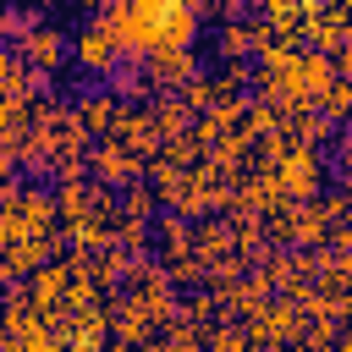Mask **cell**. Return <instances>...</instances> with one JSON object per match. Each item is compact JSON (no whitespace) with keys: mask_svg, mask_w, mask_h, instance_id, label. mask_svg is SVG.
Wrapping results in <instances>:
<instances>
[{"mask_svg":"<svg viewBox=\"0 0 352 352\" xmlns=\"http://www.w3.org/2000/svg\"><path fill=\"white\" fill-rule=\"evenodd\" d=\"M110 38H116V55L121 66H143L154 50H198V6L187 0H132V6H99L94 11Z\"/></svg>","mask_w":352,"mask_h":352,"instance_id":"cell-1","label":"cell"},{"mask_svg":"<svg viewBox=\"0 0 352 352\" xmlns=\"http://www.w3.org/2000/svg\"><path fill=\"white\" fill-rule=\"evenodd\" d=\"M319 176H324V165H319V154H314V148H302V143H292V148H286V160L270 170V182H275V192H280L286 204H314Z\"/></svg>","mask_w":352,"mask_h":352,"instance_id":"cell-2","label":"cell"},{"mask_svg":"<svg viewBox=\"0 0 352 352\" xmlns=\"http://www.w3.org/2000/svg\"><path fill=\"white\" fill-rule=\"evenodd\" d=\"M88 170H94V176H99V187H110V192H116V187L126 192V187L148 182V165H143V160H132L116 138H99V143L88 148Z\"/></svg>","mask_w":352,"mask_h":352,"instance_id":"cell-3","label":"cell"},{"mask_svg":"<svg viewBox=\"0 0 352 352\" xmlns=\"http://www.w3.org/2000/svg\"><path fill=\"white\" fill-rule=\"evenodd\" d=\"M72 60H77L88 77H110V72L121 66V55H116V38H110V28H104L99 16H88V22L77 28V38H72Z\"/></svg>","mask_w":352,"mask_h":352,"instance_id":"cell-4","label":"cell"},{"mask_svg":"<svg viewBox=\"0 0 352 352\" xmlns=\"http://www.w3.org/2000/svg\"><path fill=\"white\" fill-rule=\"evenodd\" d=\"M143 77L154 88H187L198 77V50H154L143 60Z\"/></svg>","mask_w":352,"mask_h":352,"instance_id":"cell-5","label":"cell"},{"mask_svg":"<svg viewBox=\"0 0 352 352\" xmlns=\"http://www.w3.org/2000/svg\"><path fill=\"white\" fill-rule=\"evenodd\" d=\"M50 253H55V236H22V242H11V248L0 253V280L11 286V280H22V275H38V270L50 264Z\"/></svg>","mask_w":352,"mask_h":352,"instance_id":"cell-6","label":"cell"},{"mask_svg":"<svg viewBox=\"0 0 352 352\" xmlns=\"http://www.w3.org/2000/svg\"><path fill=\"white\" fill-rule=\"evenodd\" d=\"M16 55L28 60V72H44V77H55V66L72 55V38H66L55 22H44V28H38V33H33V38H28Z\"/></svg>","mask_w":352,"mask_h":352,"instance_id":"cell-7","label":"cell"},{"mask_svg":"<svg viewBox=\"0 0 352 352\" xmlns=\"http://www.w3.org/2000/svg\"><path fill=\"white\" fill-rule=\"evenodd\" d=\"M55 198L44 187H22V204H16V242L22 236H55Z\"/></svg>","mask_w":352,"mask_h":352,"instance_id":"cell-8","label":"cell"},{"mask_svg":"<svg viewBox=\"0 0 352 352\" xmlns=\"http://www.w3.org/2000/svg\"><path fill=\"white\" fill-rule=\"evenodd\" d=\"M72 116L82 121L88 138H110V126H116V116H121V99H116L110 88H88V94L72 104Z\"/></svg>","mask_w":352,"mask_h":352,"instance_id":"cell-9","label":"cell"},{"mask_svg":"<svg viewBox=\"0 0 352 352\" xmlns=\"http://www.w3.org/2000/svg\"><path fill=\"white\" fill-rule=\"evenodd\" d=\"M330 82H336V55H314V50H302V66H297V104L314 110L319 94H324Z\"/></svg>","mask_w":352,"mask_h":352,"instance_id":"cell-10","label":"cell"},{"mask_svg":"<svg viewBox=\"0 0 352 352\" xmlns=\"http://www.w3.org/2000/svg\"><path fill=\"white\" fill-rule=\"evenodd\" d=\"M44 22H50V16H44L38 6H16V11H6V6H0V44H6V50H22Z\"/></svg>","mask_w":352,"mask_h":352,"instance_id":"cell-11","label":"cell"},{"mask_svg":"<svg viewBox=\"0 0 352 352\" xmlns=\"http://www.w3.org/2000/svg\"><path fill=\"white\" fill-rule=\"evenodd\" d=\"M148 121H154V132H160V143H176V138H192V110L182 104V99H160L154 110H148Z\"/></svg>","mask_w":352,"mask_h":352,"instance_id":"cell-12","label":"cell"},{"mask_svg":"<svg viewBox=\"0 0 352 352\" xmlns=\"http://www.w3.org/2000/svg\"><path fill=\"white\" fill-rule=\"evenodd\" d=\"M110 330H116V346H148V319L132 308V302H110Z\"/></svg>","mask_w":352,"mask_h":352,"instance_id":"cell-13","label":"cell"},{"mask_svg":"<svg viewBox=\"0 0 352 352\" xmlns=\"http://www.w3.org/2000/svg\"><path fill=\"white\" fill-rule=\"evenodd\" d=\"M154 236L165 242V264L192 253V226H187L182 214H165V209H160V214H154Z\"/></svg>","mask_w":352,"mask_h":352,"instance_id":"cell-14","label":"cell"},{"mask_svg":"<svg viewBox=\"0 0 352 352\" xmlns=\"http://www.w3.org/2000/svg\"><path fill=\"white\" fill-rule=\"evenodd\" d=\"M88 192H94V182L82 176V182H60V192H55V214L72 226V220H88Z\"/></svg>","mask_w":352,"mask_h":352,"instance_id":"cell-15","label":"cell"},{"mask_svg":"<svg viewBox=\"0 0 352 352\" xmlns=\"http://www.w3.org/2000/svg\"><path fill=\"white\" fill-rule=\"evenodd\" d=\"M314 110H319V116H324L330 126L352 121V82H341V77H336V82H330V88L319 94V104H314Z\"/></svg>","mask_w":352,"mask_h":352,"instance_id":"cell-16","label":"cell"},{"mask_svg":"<svg viewBox=\"0 0 352 352\" xmlns=\"http://www.w3.org/2000/svg\"><path fill=\"white\" fill-rule=\"evenodd\" d=\"M110 94L126 104V99H148V94H154V82L143 77V66H116V72H110Z\"/></svg>","mask_w":352,"mask_h":352,"instance_id":"cell-17","label":"cell"},{"mask_svg":"<svg viewBox=\"0 0 352 352\" xmlns=\"http://www.w3.org/2000/svg\"><path fill=\"white\" fill-rule=\"evenodd\" d=\"M154 214H160V198H154V187H148V182L126 187V198H121V220H154Z\"/></svg>","mask_w":352,"mask_h":352,"instance_id":"cell-18","label":"cell"},{"mask_svg":"<svg viewBox=\"0 0 352 352\" xmlns=\"http://www.w3.org/2000/svg\"><path fill=\"white\" fill-rule=\"evenodd\" d=\"M176 99H182V104H187L192 116H198V110L209 116V110H214V77H204V72H198V77H192V82H187V88H182Z\"/></svg>","mask_w":352,"mask_h":352,"instance_id":"cell-19","label":"cell"},{"mask_svg":"<svg viewBox=\"0 0 352 352\" xmlns=\"http://www.w3.org/2000/svg\"><path fill=\"white\" fill-rule=\"evenodd\" d=\"M253 341H248V330L242 324H220L214 336H209V352H248Z\"/></svg>","mask_w":352,"mask_h":352,"instance_id":"cell-20","label":"cell"},{"mask_svg":"<svg viewBox=\"0 0 352 352\" xmlns=\"http://www.w3.org/2000/svg\"><path fill=\"white\" fill-rule=\"evenodd\" d=\"M104 352H132V346H104Z\"/></svg>","mask_w":352,"mask_h":352,"instance_id":"cell-21","label":"cell"},{"mask_svg":"<svg viewBox=\"0 0 352 352\" xmlns=\"http://www.w3.org/2000/svg\"><path fill=\"white\" fill-rule=\"evenodd\" d=\"M248 352H270V346H248Z\"/></svg>","mask_w":352,"mask_h":352,"instance_id":"cell-22","label":"cell"}]
</instances>
